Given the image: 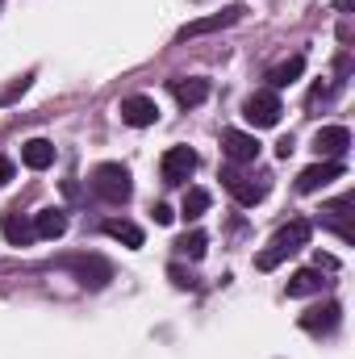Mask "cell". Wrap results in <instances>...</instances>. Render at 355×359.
Segmentation results:
<instances>
[{
  "label": "cell",
  "mask_w": 355,
  "mask_h": 359,
  "mask_svg": "<svg viewBox=\"0 0 355 359\" xmlns=\"http://www.w3.org/2000/svg\"><path fill=\"white\" fill-rule=\"evenodd\" d=\"M309 234H314V226H309L305 217H293L288 226H280V230H276V238L267 243V251L255 255V268H260V271L280 268L288 255H297L301 247H309Z\"/></svg>",
  "instance_id": "1"
},
{
  "label": "cell",
  "mask_w": 355,
  "mask_h": 359,
  "mask_svg": "<svg viewBox=\"0 0 355 359\" xmlns=\"http://www.w3.org/2000/svg\"><path fill=\"white\" fill-rule=\"evenodd\" d=\"M55 268L72 271L80 288H105V284L113 280V264H109L105 255H88V251H80V255H63V259H55Z\"/></svg>",
  "instance_id": "2"
},
{
  "label": "cell",
  "mask_w": 355,
  "mask_h": 359,
  "mask_svg": "<svg viewBox=\"0 0 355 359\" xmlns=\"http://www.w3.org/2000/svg\"><path fill=\"white\" fill-rule=\"evenodd\" d=\"M92 192L105 201V205H126L130 196H134V180H130V168H121V163H100L96 172H92Z\"/></svg>",
  "instance_id": "3"
},
{
  "label": "cell",
  "mask_w": 355,
  "mask_h": 359,
  "mask_svg": "<svg viewBox=\"0 0 355 359\" xmlns=\"http://www.w3.org/2000/svg\"><path fill=\"white\" fill-rule=\"evenodd\" d=\"M280 113H284L280 92H272V88H260L243 100V117H247V126H255V130H272V126L280 121Z\"/></svg>",
  "instance_id": "4"
},
{
  "label": "cell",
  "mask_w": 355,
  "mask_h": 359,
  "mask_svg": "<svg viewBox=\"0 0 355 359\" xmlns=\"http://www.w3.org/2000/svg\"><path fill=\"white\" fill-rule=\"evenodd\" d=\"M222 184H226V192H230L239 205H260L267 196V180L247 176V172H239V168H222Z\"/></svg>",
  "instance_id": "5"
},
{
  "label": "cell",
  "mask_w": 355,
  "mask_h": 359,
  "mask_svg": "<svg viewBox=\"0 0 355 359\" xmlns=\"http://www.w3.org/2000/svg\"><path fill=\"white\" fill-rule=\"evenodd\" d=\"M196 172V151L192 147H172V151H163V159H159V176L163 184H184V180Z\"/></svg>",
  "instance_id": "6"
},
{
  "label": "cell",
  "mask_w": 355,
  "mask_h": 359,
  "mask_svg": "<svg viewBox=\"0 0 355 359\" xmlns=\"http://www.w3.org/2000/svg\"><path fill=\"white\" fill-rule=\"evenodd\" d=\"M347 176V168L339 163V159H322V163H314V168H305L301 176H297V192H318V188H326V184H335V180Z\"/></svg>",
  "instance_id": "7"
},
{
  "label": "cell",
  "mask_w": 355,
  "mask_h": 359,
  "mask_svg": "<svg viewBox=\"0 0 355 359\" xmlns=\"http://www.w3.org/2000/svg\"><path fill=\"white\" fill-rule=\"evenodd\" d=\"M314 151H318L322 159H339V163H343V155L351 151V130H347V126H322V130L314 134Z\"/></svg>",
  "instance_id": "8"
},
{
  "label": "cell",
  "mask_w": 355,
  "mask_h": 359,
  "mask_svg": "<svg viewBox=\"0 0 355 359\" xmlns=\"http://www.w3.org/2000/svg\"><path fill=\"white\" fill-rule=\"evenodd\" d=\"M222 151L230 163H255L260 159V138L247 130H222Z\"/></svg>",
  "instance_id": "9"
},
{
  "label": "cell",
  "mask_w": 355,
  "mask_h": 359,
  "mask_svg": "<svg viewBox=\"0 0 355 359\" xmlns=\"http://www.w3.org/2000/svg\"><path fill=\"white\" fill-rule=\"evenodd\" d=\"M117 113H121V121L134 126V130H147V126L159 121V104H155L151 96H126V100L117 104Z\"/></svg>",
  "instance_id": "10"
},
{
  "label": "cell",
  "mask_w": 355,
  "mask_h": 359,
  "mask_svg": "<svg viewBox=\"0 0 355 359\" xmlns=\"http://www.w3.org/2000/svg\"><path fill=\"white\" fill-rule=\"evenodd\" d=\"M243 13H247L243 4H230V8H222V13H213V17H196V21H188V25L180 29L176 38L184 42V38H201V34H213V29H226V25H234V21H239Z\"/></svg>",
  "instance_id": "11"
},
{
  "label": "cell",
  "mask_w": 355,
  "mask_h": 359,
  "mask_svg": "<svg viewBox=\"0 0 355 359\" xmlns=\"http://www.w3.org/2000/svg\"><path fill=\"white\" fill-rule=\"evenodd\" d=\"M339 322H343V309H339L335 301L314 305V309H305V313H301V330H309V334H335V330H339Z\"/></svg>",
  "instance_id": "12"
},
{
  "label": "cell",
  "mask_w": 355,
  "mask_h": 359,
  "mask_svg": "<svg viewBox=\"0 0 355 359\" xmlns=\"http://www.w3.org/2000/svg\"><path fill=\"white\" fill-rule=\"evenodd\" d=\"M351 209H355V196H343V201H330V205L322 209V226H326V230H335V234H339L343 243H351V238H355Z\"/></svg>",
  "instance_id": "13"
},
{
  "label": "cell",
  "mask_w": 355,
  "mask_h": 359,
  "mask_svg": "<svg viewBox=\"0 0 355 359\" xmlns=\"http://www.w3.org/2000/svg\"><path fill=\"white\" fill-rule=\"evenodd\" d=\"M100 230H105V238H113V243H121V247H130V251H138V247L147 243L142 226H134V222H126V217H109Z\"/></svg>",
  "instance_id": "14"
},
{
  "label": "cell",
  "mask_w": 355,
  "mask_h": 359,
  "mask_svg": "<svg viewBox=\"0 0 355 359\" xmlns=\"http://www.w3.org/2000/svg\"><path fill=\"white\" fill-rule=\"evenodd\" d=\"M21 163H25L29 172H46V168L55 163V142H46V138H29V142L21 147Z\"/></svg>",
  "instance_id": "15"
},
{
  "label": "cell",
  "mask_w": 355,
  "mask_h": 359,
  "mask_svg": "<svg viewBox=\"0 0 355 359\" xmlns=\"http://www.w3.org/2000/svg\"><path fill=\"white\" fill-rule=\"evenodd\" d=\"M0 234H4L13 247H29V243H34V222H25L17 209H8V213L0 217Z\"/></svg>",
  "instance_id": "16"
},
{
  "label": "cell",
  "mask_w": 355,
  "mask_h": 359,
  "mask_svg": "<svg viewBox=\"0 0 355 359\" xmlns=\"http://www.w3.org/2000/svg\"><path fill=\"white\" fill-rule=\"evenodd\" d=\"M326 288V276L322 268H301L288 276V297H314V292H322Z\"/></svg>",
  "instance_id": "17"
},
{
  "label": "cell",
  "mask_w": 355,
  "mask_h": 359,
  "mask_svg": "<svg viewBox=\"0 0 355 359\" xmlns=\"http://www.w3.org/2000/svg\"><path fill=\"white\" fill-rule=\"evenodd\" d=\"M63 234H67V213L63 209L34 213V238H63Z\"/></svg>",
  "instance_id": "18"
},
{
  "label": "cell",
  "mask_w": 355,
  "mask_h": 359,
  "mask_svg": "<svg viewBox=\"0 0 355 359\" xmlns=\"http://www.w3.org/2000/svg\"><path fill=\"white\" fill-rule=\"evenodd\" d=\"M301 72H305V55H293V59H284L280 67H272V72H267V88H272V92L288 88V84H297V80H301Z\"/></svg>",
  "instance_id": "19"
},
{
  "label": "cell",
  "mask_w": 355,
  "mask_h": 359,
  "mask_svg": "<svg viewBox=\"0 0 355 359\" xmlns=\"http://www.w3.org/2000/svg\"><path fill=\"white\" fill-rule=\"evenodd\" d=\"M168 88H172V96H176L184 109H192V104H201V100L209 96V84H205V80H196V76H188V80H172Z\"/></svg>",
  "instance_id": "20"
},
{
  "label": "cell",
  "mask_w": 355,
  "mask_h": 359,
  "mask_svg": "<svg viewBox=\"0 0 355 359\" xmlns=\"http://www.w3.org/2000/svg\"><path fill=\"white\" fill-rule=\"evenodd\" d=\"M205 209H209V192H205V188H188V192H184V205H180V213H184L188 222H196Z\"/></svg>",
  "instance_id": "21"
},
{
  "label": "cell",
  "mask_w": 355,
  "mask_h": 359,
  "mask_svg": "<svg viewBox=\"0 0 355 359\" xmlns=\"http://www.w3.org/2000/svg\"><path fill=\"white\" fill-rule=\"evenodd\" d=\"M205 247H209V238H205L201 230H188V234H180V238H176V251H180V255H188V259H201V255H205Z\"/></svg>",
  "instance_id": "22"
},
{
  "label": "cell",
  "mask_w": 355,
  "mask_h": 359,
  "mask_svg": "<svg viewBox=\"0 0 355 359\" xmlns=\"http://www.w3.org/2000/svg\"><path fill=\"white\" fill-rule=\"evenodd\" d=\"M168 280H172V284H176V288H192V284H196V280H192V276H188V271L180 268V264H172V268H168Z\"/></svg>",
  "instance_id": "23"
},
{
  "label": "cell",
  "mask_w": 355,
  "mask_h": 359,
  "mask_svg": "<svg viewBox=\"0 0 355 359\" xmlns=\"http://www.w3.org/2000/svg\"><path fill=\"white\" fill-rule=\"evenodd\" d=\"M151 213H155V222H159V226H172V222H176V209H172V205H155Z\"/></svg>",
  "instance_id": "24"
},
{
  "label": "cell",
  "mask_w": 355,
  "mask_h": 359,
  "mask_svg": "<svg viewBox=\"0 0 355 359\" xmlns=\"http://www.w3.org/2000/svg\"><path fill=\"white\" fill-rule=\"evenodd\" d=\"M8 180H13V159H4V155H0V188H4Z\"/></svg>",
  "instance_id": "25"
},
{
  "label": "cell",
  "mask_w": 355,
  "mask_h": 359,
  "mask_svg": "<svg viewBox=\"0 0 355 359\" xmlns=\"http://www.w3.org/2000/svg\"><path fill=\"white\" fill-rule=\"evenodd\" d=\"M276 155L288 159V155H293V138H280V142H276Z\"/></svg>",
  "instance_id": "26"
},
{
  "label": "cell",
  "mask_w": 355,
  "mask_h": 359,
  "mask_svg": "<svg viewBox=\"0 0 355 359\" xmlns=\"http://www.w3.org/2000/svg\"><path fill=\"white\" fill-rule=\"evenodd\" d=\"M335 8H339V13H347V8H351V0H335Z\"/></svg>",
  "instance_id": "27"
}]
</instances>
